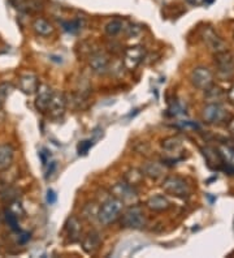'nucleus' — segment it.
I'll list each match as a JSON object with an SVG mask.
<instances>
[{"label": "nucleus", "instance_id": "f257e3e1", "mask_svg": "<svg viewBox=\"0 0 234 258\" xmlns=\"http://www.w3.org/2000/svg\"><path fill=\"white\" fill-rule=\"evenodd\" d=\"M124 210V204L118 201L117 198L111 197L102 204L99 209H98V216L99 222L104 226H108L111 223H114L116 219L120 218L121 213Z\"/></svg>", "mask_w": 234, "mask_h": 258}, {"label": "nucleus", "instance_id": "f03ea898", "mask_svg": "<svg viewBox=\"0 0 234 258\" xmlns=\"http://www.w3.org/2000/svg\"><path fill=\"white\" fill-rule=\"evenodd\" d=\"M121 224L125 228L142 229L146 226V216L143 209L139 205H130L125 212L120 215Z\"/></svg>", "mask_w": 234, "mask_h": 258}, {"label": "nucleus", "instance_id": "7ed1b4c3", "mask_svg": "<svg viewBox=\"0 0 234 258\" xmlns=\"http://www.w3.org/2000/svg\"><path fill=\"white\" fill-rule=\"evenodd\" d=\"M111 193H112V197L117 198L118 201H121L124 206H130V205H134L137 202V198H138V194H137V190H135L134 186L129 185L126 181H120V183H116L112 188H111Z\"/></svg>", "mask_w": 234, "mask_h": 258}, {"label": "nucleus", "instance_id": "20e7f679", "mask_svg": "<svg viewBox=\"0 0 234 258\" xmlns=\"http://www.w3.org/2000/svg\"><path fill=\"white\" fill-rule=\"evenodd\" d=\"M163 189L164 192H167L170 196L178 198H186L190 194L188 183L181 177H177V176H169V177L164 180Z\"/></svg>", "mask_w": 234, "mask_h": 258}, {"label": "nucleus", "instance_id": "39448f33", "mask_svg": "<svg viewBox=\"0 0 234 258\" xmlns=\"http://www.w3.org/2000/svg\"><path fill=\"white\" fill-rule=\"evenodd\" d=\"M146 56V48L143 46L129 47L124 52V65L129 71H133L138 67Z\"/></svg>", "mask_w": 234, "mask_h": 258}, {"label": "nucleus", "instance_id": "423d86ee", "mask_svg": "<svg viewBox=\"0 0 234 258\" xmlns=\"http://www.w3.org/2000/svg\"><path fill=\"white\" fill-rule=\"evenodd\" d=\"M67 104L68 102L64 94L60 93V91H53L47 111L50 112V116L52 119H59L65 114Z\"/></svg>", "mask_w": 234, "mask_h": 258}, {"label": "nucleus", "instance_id": "0eeeda50", "mask_svg": "<svg viewBox=\"0 0 234 258\" xmlns=\"http://www.w3.org/2000/svg\"><path fill=\"white\" fill-rule=\"evenodd\" d=\"M36 94H37V98H36L37 110L40 112H46L53 94L51 86L47 85V84H39Z\"/></svg>", "mask_w": 234, "mask_h": 258}, {"label": "nucleus", "instance_id": "6e6552de", "mask_svg": "<svg viewBox=\"0 0 234 258\" xmlns=\"http://www.w3.org/2000/svg\"><path fill=\"white\" fill-rule=\"evenodd\" d=\"M216 65H217V71H219V75H220L221 77H224V79H227V77L233 75L234 63H233V57H232L231 54H227L225 51H223V52H217Z\"/></svg>", "mask_w": 234, "mask_h": 258}, {"label": "nucleus", "instance_id": "1a4fd4ad", "mask_svg": "<svg viewBox=\"0 0 234 258\" xmlns=\"http://www.w3.org/2000/svg\"><path fill=\"white\" fill-rule=\"evenodd\" d=\"M38 86V77H37L34 73H25V75L20 76V79H18V87H20V90H21L24 94H26V95L36 94Z\"/></svg>", "mask_w": 234, "mask_h": 258}, {"label": "nucleus", "instance_id": "9d476101", "mask_svg": "<svg viewBox=\"0 0 234 258\" xmlns=\"http://www.w3.org/2000/svg\"><path fill=\"white\" fill-rule=\"evenodd\" d=\"M90 68L96 75H106L110 69V59L102 52H94L90 56Z\"/></svg>", "mask_w": 234, "mask_h": 258}, {"label": "nucleus", "instance_id": "9b49d317", "mask_svg": "<svg viewBox=\"0 0 234 258\" xmlns=\"http://www.w3.org/2000/svg\"><path fill=\"white\" fill-rule=\"evenodd\" d=\"M102 244V236L98 231H90L83 239H82V249L87 255H94L100 248Z\"/></svg>", "mask_w": 234, "mask_h": 258}, {"label": "nucleus", "instance_id": "f8f14e48", "mask_svg": "<svg viewBox=\"0 0 234 258\" xmlns=\"http://www.w3.org/2000/svg\"><path fill=\"white\" fill-rule=\"evenodd\" d=\"M192 81L199 89H206L212 84V73L207 68H196L193 72Z\"/></svg>", "mask_w": 234, "mask_h": 258}, {"label": "nucleus", "instance_id": "ddd939ff", "mask_svg": "<svg viewBox=\"0 0 234 258\" xmlns=\"http://www.w3.org/2000/svg\"><path fill=\"white\" fill-rule=\"evenodd\" d=\"M203 116L208 123H219L223 122L224 119L227 118V112L221 107L220 104L212 103L208 104L206 108H204V112H203Z\"/></svg>", "mask_w": 234, "mask_h": 258}, {"label": "nucleus", "instance_id": "4468645a", "mask_svg": "<svg viewBox=\"0 0 234 258\" xmlns=\"http://www.w3.org/2000/svg\"><path fill=\"white\" fill-rule=\"evenodd\" d=\"M65 231H67L68 240L71 241V243H76V241L81 240L82 227L79 219H78L77 216H71V218L67 220Z\"/></svg>", "mask_w": 234, "mask_h": 258}, {"label": "nucleus", "instance_id": "2eb2a0df", "mask_svg": "<svg viewBox=\"0 0 234 258\" xmlns=\"http://www.w3.org/2000/svg\"><path fill=\"white\" fill-rule=\"evenodd\" d=\"M203 38H204V42L207 43V46H208L211 50L216 51V52H223V51H225V43L215 34V32H213L211 28H207L206 30H204Z\"/></svg>", "mask_w": 234, "mask_h": 258}, {"label": "nucleus", "instance_id": "dca6fc26", "mask_svg": "<svg viewBox=\"0 0 234 258\" xmlns=\"http://www.w3.org/2000/svg\"><path fill=\"white\" fill-rule=\"evenodd\" d=\"M14 158V150L11 145H0V172L5 171L12 166Z\"/></svg>", "mask_w": 234, "mask_h": 258}, {"label": "nucleus", "instance_id": "f3484780", "mask_svg": "<svg viewBox=\"0 0 234 258\" xmlns=\"http://www.w3.org/2000/svg\"><path fill=\"white\" fill-rule=\"evenodd\" d=\"M142 172L143 175L150 177V179L157 180L164 175L165 169H164V166L161 163H159V162H147L142 167Z\"/></svg>", "mask_w": 234, "mask_h": 258}, {"label": "nucleus", "instance_id": "a211bd4d", "mask_svg": "<svg viewBox=\"0 0 234 258\" xmlns=\"http://www.w3.org/2000/svg\"><path fill=\"white\" fill-rule=\"evenodd\" d=\"M169 201L164 197V196H161V194L153 196V197L147 201V208H149L150 210H153V212H165V210L169 209Z\"/></svg>", "mask_w": 234, "mask_h": 258}, {"label": "nucleus", "instance_id": "6ab92c4d", "mask_svg": "<svg viewBox=\"0 0 234 258\" xmlns=\"http://www.w3.org/2000/svg\"><path fill=\"white\" fill-rule=\"evenodd\" d=\"M33 29L40 37H50L53 33V26L47 20L40 17L37 18L36 21L33 22Z\"/></svg>", "mask_w": 234, "mask_h": 258}, {"label": "nucleus", "instance_id": "aec40b11", "mask_svg": "<svg viewBox=\"0 0 234 258\" xmlns=\"http://www.w3.org/2000/svg\"><path fill=\"white\" fill-rule=\"evenodd\" d=\"M143 179H145V175H143L142 170L138 169H130L129 171L125 172L124 180L129 185L131 186H138L143 183Z\"/></svg>", "mask_w": 234, "mask_h": 258}, {"label": "nucleus", "instance_id": "412c9836", "mask_svg": "<svg viewBox=\"0 0 234 258\" xmlns=\"http://www.w3.org/2000/svg\"><path fill=\"white\" fill-rule=\"evenodd\" d=\"M203 154L206 157L207 162H208L209 165H220L223 159H221V155H220V151H217L216 149H213V147H206V149H203Z\"/></svg>", "mask_w": 234, "mask_h": 258}, {"label": "nucleus", "instance_id": "4be33fe9", "mask_svg": "<svg viewBox=\"0 0 234 258\" xmlns=\"http://www.w3.org/2000/svg\"><path fill=\"white\" fill-rule=\"evenodd\" d=\"M122 28H124V24H122V21H121V20H117L116 18V20H112V21L107 24L106 33L110 37H116L120 34L121 30H122Z\"/></svg>", "mask_w": 234, "mask_h": 258}, {"label": "nucleus", "instance_id": "5701e85b", "mask_svg": "<svg viewBox=\"0 0 234 258\" xmlns=\"http://www.w3.org/2000/svg\"><path fill=\"white\" fill-rule=\"evenodd\" d=\"M7 205H8L7 210L8 212H11L14 216H17L18 219L25 216V210H24L21 202H20L18 200H13L11 201V202H7Z\"/></svg>", "mask_w": 234, "mask_h": 258}, {"label": "nucleus", "instance_id": "b1692460", "mask_svg": "<svg viewBox=\"0 0 234 258\" xmlns=\"http://www.w3.org/2000/svg\"><path fill=\"white\" fill-rule=\"evenodd\" d=\"M82 214H83V218L90 222L98 216V208L95 206V204H87L82 210Z\"/></svg>", "mask_w": 234, "mask_h": 258}, {"label": "nucleus", "instance_id": "393cba45", "mask_svg": "<svg viewBox=\"0 0 234 258\" xmlns=\"http://www.w3.org/2000/svg\"><path fill=\"white\" fill-rule=\"evenodd\" d=\"M12 90H13V86L12 84L9 83H3L0 84V103L3 104L7 98L9 97V94L12 93Z\"/></svg>", "mask_w": 234, "mask_h": 258}, {"label": "nucleus", "instance_id": "a878e982", "mask_svg": "<svg viewBox=\"0 0 234 258\" xmlns=\"http://www.w3.org/2000/svg\"><path fill=\"white\" fill-rule=\"evenodd\" d=\"M180 146H181V141L178 138H174V137H170V138L163 141V149H165L167 151L177 150Z\"/></svg>", "mask_w": 234, "mask_h": 258}, {"label": "nucleus", "instance_id": "bb28decb", "mask_svg": "<svg viewBox=\"0 0 234 258\" xmlns=\"http://www.w3.org/2000/svg\"><path fill=\"white\" fill-rule=\"evenodd\" d=\"M220 155L223 162H228L229 165L234 166V150H232L229 147H221Z\"/></svg>", "mask_w": 234, "mask_h": 258}, {"label": "nucleus", "instance_id": "cd10ccee", "mask_svg": "<svg viewBox=\"0 0 234 258\" xmlns=\"http://www.w3.org/2000/svg\"><path fill=\"white\" fill-rule=\"evenodd\" d=\"M64 29L69 33H77L82 29V21L81 20H73V21L64 22Z\"/></svg>", "mask_w": 234, "mask_h": 258}, {"label": "nucleus", "instance_id": "c85d7f7f", "mask_svg": "<svg viewBox=\"0 0 234 258\" xmlns=\"http://www.w3.org/2000/svg\"><path fill=\"white\" fill-rule=\"evenodd\" d=\"M1 198H3L5 202H11V201H13V200H18L17 190L13 189V188H7L5 192L1 193Z\"/></svg>", "mask_w": 234, "mask_h": 258}, {"label": "nucleus", "instance_id": "c756f323", "mask_svg": "<svg viewBox=\"0 0 234 258\" xmlns=\"http://www.w3.org/2000/svg\"><path fill=\"white\" fill-rule=\"evenodd\" d=\"M141 33H142V28L139 25H137V24H130V25L126 28V34H128V37H130V38L138 37Z\"/></svg>", "mask_w": 234, "mask_h": 258}, {"label": "nucleus", "instance_id": "7c9ffc66", "mask_svg": "<svg viewBox=\"0 0 234 258\" xmlns=\"http://www.w3.org/2000/svg\"><path fill=\"white\" fill-rule=\"evenodd\" d=\"M92 140H87V141H82L79 145H78V154L79 155H85L87 154V151H89L90 147L92 146Z\"/></svg>", "mask_w": 234, "mask_h": 258}, {"label": "nucleus", "instance_id": "2f4dec72", "mask_svg": "<svg viewBox=\"0 0 234 258\" xmlns=\"http://www.w3.org/2000/svg\"><path fill=\"white\" fill-rule=\"evenodd\" d=\"M50 151L47 150V149H42V151L39 153V158H40V161H42V165L43 166H47L50 163Z\"/></svg>", "mask_w": 234, "mask_h": 258}, {"label": "nucleus", "instance_id": "473e14b6", "mask_svg": "<svg viewBox=\"0 0 234 258\" xmlns=\"http://www.w3.org/2000/svg\"><path fill=\"white\" fill-rule=\"evenodd\" d=\"M46 198H47V202H48L50 205L55 204V202L57 201V196H56V193H55V190H53V189L47 190V197Z\"/></svg>", "mask_w": 234, "mask_h": 258}, {"label": "nucleus", "instance_id": "72a5a7b5", "mask_svg": "<svg viewBox=\"0 0 234 258\" xmlns=\"http://www.w3.org/2000/svg\"><path fill=\"white\" fill-rule=\"evenodd\" d=\"M28 240H30V235L26 232H21V231H20V237H18V241H20L21 244H25Z\"/></svg>", "mask_w": 234, "mask_h": 258}, {"label": "nucleus", "instance_id": "f704fd0d", "mask_svg": "<svg viewBox=\"0 0 234 258\" xmlns=\"http://www.w3.org/2000/svg\"><path fill=\"white\" fill-rule=\"evenodd\" d=\"M55 169H56V162H51L50 163V169H48V171H47V179L50 177L51 175H52V172L55 171Z\"/></svg>", "mask_w": 234, "mask_h": 258}, {"label": "nucleus", "instance_id": "c9c22d12", "mask_svg": "<svg viewBox=\"0 0 234 258\" xmlns=\"http://www.w3.org/2000/svg\"><path fill=\"white\" fill-rule=\"evenodd\" d=\"M229 130H231V133L234 136V120L229 124Z\"/></svg>", "mask_w": 234, "mask_h": 258}, {"label": "nucleus", "instance_id": "e433bc0d", "mask_svg": "<svg viewBox=\"0 0 234 258\" xmlns=\"http://www.w3.org/2000/svg\"><path fill=\"white\" fill-rule=\"evenodd\" d=\"M0 107H1V103H0Z\"/></svg>", "mask_w": 234, "mask_h": 258}]
</instances>
